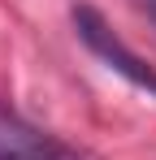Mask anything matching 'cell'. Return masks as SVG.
I'll use <instances>...</instances> for the list:
<instances>
[{
    "label": "cell",
    "instance_id": "cell-1",
    "mask_svg": "<svg viewBox=\"0 0 156 160\" xmlns=\"http://www.w3.org/2000/svg\"><path fill=\"white\" fill-rule=\"evenodd\" d=\"M74 30H78V39L100 56L113 74H122V78L134 82L139 91L156 95V69H152L139 52H130V48H126V39L104 22V13H96L91 4H78V9H74Z\"/></svg>",
    "mask_w": 156,
    "mask_h": 160
},
{
    "label": "cell",
    "instance_id": "cell-2",
    "mask_svg": "<svg viewBox=\"0 0 156 160\" xmlns=\"http://www.w3.org/2000/svg\"><path fill=\"white\" fill-rule=\"evenodd\" d=\"M0 160H82V156L0 108Z\"/></svg>",
    "mask_w": 156,
    "mask_h": 160
}]
</instances>
